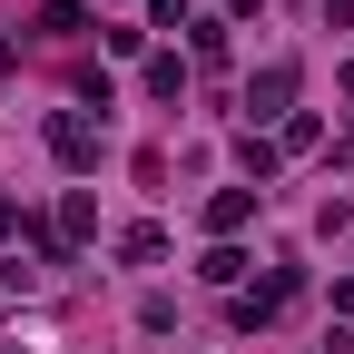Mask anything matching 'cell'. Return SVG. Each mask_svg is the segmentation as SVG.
<instances>
[{
  "label": "cell",
  "mask_w": 354,
  "mask_h": 354,
  "mask_svg": "<svg viewBox=\"0 0 354 354\" xmlns=\"http://www.w3.org/2000/svg\"><path fill=\"white\" fill-rule=\"evenodd\" d=\"M50 148H59L69 167H99V148H109V128H99V118H59V128H50Z\"/></svg>",
  "instance_id": "1"
},
{
  "label": "cell",
  "mask_w": 354,
  "mask_h": 354,
  "mask_svg": "<svg viewBox=\"0 0 354 354\" xmlns=\"http://www.w3.org/2000/svg\"><path fill=\"white\" fill-rule=\"evenodd\" d=\"M246 216H256V187H227V197H207V227H216V236H227V227H246Z\"/></svg>",
  "instance_id": "3"
},
{
  "label": "cell",
  "mask_w": 354,
  "mask_h": 354,
  "mask_svg": "<svg viewBox=\"0 0 354 354\" xmlns=\"http://www.w3.org/2000/svg\"><path fill=\"white\" fill-rule=\"evenodd\" d=\"M286 99H295V69H266V79H256V88H246V109H256V118H276V109H286Z\"/></svg>",
  "instance_id": "2"
}]
</instances>
